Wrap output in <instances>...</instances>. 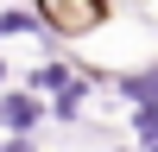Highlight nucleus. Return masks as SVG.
<instances>
[{"label":"nucleus","mask_w":158,"mask_h":152,"mask_svg":"<svg viewBox=\"0 0 158 152\" xmlns=\"http://www.w3.org/2000/svg\"><path fill=\"white\" fill-rule=\"evenodd\" d=\"M44 13L57 25H89V19H95V0H44Z\"/></svg>","instance_id":"1"}]
</instances>
